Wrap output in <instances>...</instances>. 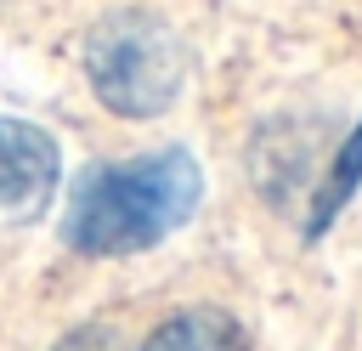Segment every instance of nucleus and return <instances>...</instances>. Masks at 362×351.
<instances>
[{
	"label": "nucleus",
	"mask_w": 362,
	"mask_h": 351,
	"mask_svg": "<svg viewBox=\"0 0 362 351\" xmlns=\"http://www.w3.org/2000/svg\"><path fill=\"white\" fill-rule=\"evenodd\" d=\"M62 176V153L57 136L0 113V221H34Z\"/></svg>",
	"instance_id": "7ed1b4c3"
},
{
	"label": "nucleus",
	"mask_w": 362,
	"mask_h": 351,
	"mask_svg": "<svg viewBox=\"0 0 362 351\" xmlns=\"http://www.w3.org/2000/svg\"><path fill=\"white\" fill-rule=\"evenodd\" d=\"M141 351H255V345H249V334L238 328V317H226V311H215V306H192V311L164 317V323L141 340Z\"/></svg>",
	"instance_id": "20e7f679"
},
{
	"label": "nucleus",
	"mask_w": 362,
	"mask_h": 351,
	"mask_svg": "<svg viewBox=\"0 0 362 351\" xmlns=\"http://www.w3.org/2000/svg\"><path fill=\"white\" fill-rule=\"evenodd\" d=\"M96 102L119 119H158L187 85V40L147 6H124L90 23L79 45Z\"/></svg>",
	"instance_id": "f03ea898"
},
{
	"label": "nucleus",
	"mask_w": 362,
	"mask_h": 351,
	"mask_svg": "<svg viewBox=\"0 0 362 351\" xmlns=\"http://www.w3.org/2000/svg\"><path fill=\"white\" fill-rule=\"evenodd\" d=\"M51 351H130V345H124V334H119L113 323H85V328L62 334Z\"/></svg>",
	"instance_id": "423d86ee"
},
{
	"label": "nucleus",
	"mask_w": 362,
	"mask_h": 351,
	"mask_svg": "<svg viewBox=\"0 0 362 351\" xmlns=\"http://www.w3.org/2000/svg\"><path fill=\"white\" fill-rule=\"evenodd\" d=\"M204 170L187 147H153L136 159L90 164L68 187L62 238L79 255H141L198 215Z\"/></svg>",
	"instance_id": "f257e3e1"
},
{
	"label": "nucleus",
	"mask_w": 362,
	"mask_h": 351,
	"mask_svg": "<svg viewBox=\"0 0 362 351\" xmlns=\"http://www.w3.org/2000/svg\"><path fill=\"white\" fill-rule=\"evenodd\" d=\"M356 181H362V125L345 136V147H339V159H334L328 181L317 187V204H311V232H322V226L345 209V198L356 192Z\"/></svg>",
	"instance_id": "39448f33"
}]
</instances>
